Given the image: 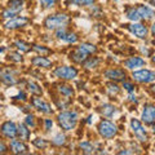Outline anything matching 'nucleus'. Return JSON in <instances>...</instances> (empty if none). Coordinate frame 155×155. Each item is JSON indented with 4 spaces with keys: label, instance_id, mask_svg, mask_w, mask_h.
Instances as JSON below:
<instances>
[{
    "label": "nucleus",
    "instance_id": "obj_1",
    "mask_svg": "<svg viewBox=\"0 0 155 155\" xmlns=\"http://www.w3.org/2000/svg\"><path fill=\"white\" fill-rule=\"evenodd\" d=\"M78 122V114L75 111H65L58 115V123L62 127V129L70 130L76 125Z\"/></svg>",
    "mask_w": 155,
    "mask_h": 155
},
{
    "label": "nucleus",
    "instance_id": "obj_2",
    "mask_svg": "<svg viewBox=\"0 0 155 155\" xmlns=\"http://www.w3.org/2000/svg\"><path fill=\"white\" fill-rule=\"evenodd\" d=\"M69 22V17L66 14H56V16H51L45 19L44 25L49 30H54V28H61L64 27L66 23Z\"/></svg>",
    "mask_w": 155,
    "mask_h": 155
},
{
    "label": "nucleus",
    "instance_id": "obj_3",
    "mask_svg": "<svg viewBox=\"0 0 155 155\" xmlns=\"http://www.w3.org/2000/svg\"><path fill=\"white\" fill-rule=\"evenodd\" d=\"M98 130H100V134L102 136L105 138H113L114 136L118 132V129H116V125L113 124L109 120H104V122H101L100 125H98Z\"/></svg>",
    "mask_w": 155,
    "mask_h": 155
},
{
    "label": "nucleus",
    "instance_id": "obj_4",
    "mask_svg": "<svg viewBox=\"0 0 155 155\" xmlns=\"http://www.w3.org/2000/svg\"><path fill=\"white\" fill-rule=\"evenodd\" d=\"M133 78L140 83H150V81L155 80V72L150 70H140L133 72Z\"/></svg>",
    "mask_w": 155,
    "mask_h": 155
},
{
    "label": "nucleus",
    "instance_id": "obj_5",
    "mask_svg": "<svg viewBox=\"0 0 155 155\" xmlns=\"http://www.w3.org/2000/svg\"><path fill=\"white\" fill-rule=\"evenodd\" d=\"M54 74L58 78H62V79H74V78L78 75V71L74 67H69V66H62L58 67V69L54 71Z\"/></svg>",
    "mask_w": 155,
    "mask_h": 155
},
{
    "label": "nucleus",
    "instance_id": "obj_6",
    "mask_svg": "<svg viewBox=\"0 0 155 155\" xmlns=\"http://www.w3.org/2000/svg\"><path fill=\"white\" fill-rule=\"evenodd\" d=\"M130 127H132L134 134L137 136V138L140 140V141H142V142H143V141H146V140H147L146 132H145L143 127H142L141 123H140L137 119H133L132 122H130Z\"/></svg>",
    "mask_w": 155,
    "mask_h": 155
},
{
    "label": "nucleus",
    "instance_id": "obj_7",
    "mask_svg": "<svg viewBox=\"0 0 155 155\" xmlns=\"http://www.w3.org/2000/svg\"><path fill=\"white\" fill-rule=\"evenodd\" d=\"M2 133L8 138H13L18 133V128L12 122H5L2 125Z\"/></svg>",
    "mask_w": 155,
    "mask_h": 155
},
{
    "label": "nucleus",
    "instance_id": "obj_8",
    "mask_svg": "<svg viewBox=\"0 0 155 155\" xmlns=\"http://www.w3.org/2000/svg\"><path fill=\"white\" fill-rule=\"evenodd\" d=\"M142 120L146 124H150L154 122L155 120V106L147 105L146 107H145L143 113H142Z\"/></svg>",
    "mask_w": 155,
    "mask_h": 155
},
{
    "label": "nucleus",
    "instance_id": "obj_9",
    "mask_svg": "<svg viewBox=\"0 0 155 155\" xmlns=\"http://www.w3.org/2000/svg\"><path fill=\"white\" fill-rule=\"evenodd\" d=\"M129 30L132 34H134V36L141 38V39L146 36V34H147V28L142 23H133V25L129 26Z\"/></svg>",
    "mask_w": 155,
    "mask_h": 155
},
{
    "label": "nucleus",
    "instance_id": "obj_10",
    "mask_svg": "<svg viewBox=\"0 0 155 155\" xmlns=\"http://www.w3.org/2000/svg\"><path fill=\"white\" fill-rule=\"evenodd\" d=\"M32 105L35 106L38 110H40V111H43V113H45V114H51L52 113L51 106L48 105L47 102H44L41 98H34L32 100Z\"/></svg>",
    "mask_w": 155,
    "mask_h": 155
},
{
    "label": "nucleus",
    "instance_id": "obj_11",
    "mask_svg": "<svg viewBox=\"0 0 155 155\" xmlns=\"http://www.w3.org/2000/svg\"><path fill=\"white\" fill-rule=\"evenodd\" d=\"M105 76L111 80H123L125 78V72L122 70H107L105 72Z\"/></svg>",
    "mask_w": 155,
    "mask_h": 155
},
{
    "label": "nucleus",
    "instance_id": "obj_12",
    "mask_svg": "<svg viewBox=\"0 0 155 155\" xmlns=\"http://www.w3.org/2000/svg\"><path fill=\"white\" fill-rule=\"evenodd\" d=\"M124 65L127 66L128 69H137V67H141L145 65V60H142V58H140V57H132L125 61Z\"/></svg>",
    "mask_w": 155,
    "mask_h": 155
},
{
    "label": "nucleus",
    "instance_id": "obj_13",
    "mask_svg": "<svg viewBox=\"0 0 155 155\" xmlns=\"http://www.w3.org/2000/svg\"><path fill=\"white\" fill-rule=\"evenodd\" d=\"M11 149L14 154H25L26 150H27V146L25 143L17 141V140H13L11 142Z\"/></svg>",
    "mask_w": 155,
    "mask_h": 155
},
{
    "label": "nucleus",
    "instance_id": "obj_14",
    "mask_svg": "<svg viewBox=\"0 0 155 155\" xmlns=\"http://www.w3.org/2000/svg\"><path fill=\"white\" fill-rule=\"evenodd\" d=\"M27 22H28L27 18H14V19H12V21L5 23V27L7 28H17V27L25 26Z\"/></svg>",
    "mask_w": 155,
    "mask_h": 155
},
{
    "label": "nucleus",
    "instance_id": "obj_15",
    "mask_svg": "<svg viewBox=\"0 0 155 155\" xmlns=\"http://www.w3.org/2000/svg\"><path fill=\"white\" fill-rule=\"evenodd\" d=\"M137 11L140 13V16H141V18H145V19H150V18H153L155 16V12L153 11V9H150L149 7H145V5L138 7Z\"/></svg>",
    "mask_w": 155,
    "mask_h": 155
},
{
    "label": "nucleus",
    "instance_id": "obj_16",
    "mask_svg": "<svg viewBox=\"0 0 155 155\" xmlns=\"http://www.w3.org/2000/svg\"><path fill=\"white\" fill-rule=\"evenodd\" d=\"M87 58V53H84L80 48H78L76 51L71 53V60H74L75 62H83Z\"/></svg>",
    "mask_w": 155,
    "mask_h": 155
},
{
    "label": "nucleus",
    "instance_id": "obj_17",
    "mask_svg": "<svg viewBox=\"0 0 155 155\" xmlns=\"http://www.w3.org/2000/svg\"><path fill=\"white\" fill-rule=\"evenodd\" d=\"M32 65L39 66V67H49L52 65V62L44 57H35L32 60Z\"/></svg>",
    "mask_w": 155,
    "mask_h": 155
},
{
    "label": "nucleus",
    "instance_id": "obj_18",
    "mask_svg": "<svg viewBox=\"0 0 155 155\" xmlns=\"http://www.w3.org/2000/svg\"><path fill=\"white\" fill-rule=\"evenodd\" d=\"M2 80H3V83L7 84V85H13V84L17 83V80L14 79V76L11 75L9 72H5V71L2 72Z\"/></svg>",
    "mask_w": 155,
    "mask_h": 155
},
{
    "label": "nucleus",
    "instance_id": "obj_19",
    "mask_svg": "<svg viewBox=\"0 0 155 155\" xmlns=\"http://www.w3.org/2000/svg\"><path fill=\"white\" fill-rule=\"evenodd\" d=\"M23 7V0H11L9 2V9H12L14 12L21 11Z\"/></svg>",
    "mask_w": 155,
    "mask_h": 155
},
{
    "label": "nucleus",
    "instance_id": "obj_20",
    "mask_svg": "<svg viewBox=\"0 0 155 155\" xmlns=\"http://www.w3.org/2000/svg\"><path fill=\"white\" fill-rule=\"evenodd\" d=\"M18 136L21 140H27L28 136H30V130H28L23 124H19L18 125Z\"/></svg>",
    "mask_w": 155,
    "mask_h": 155
},
{
    "label": "nucleus",
    "instance_id": "obj_21",
    "mask_svg": "<svg viewBox=\"0 0 155 155\" xmlns=\"http://www.w3.org/2000/svg\"><path fill=\"white\" fill-rule=\"evenodd\" d=\"M101 113H102L105 116H111V115L115 113V107H114L113 105L106 104V105H104L102 107H101Z\"/></svg>",
    "mask_w": 155,
    "mask_h": 155
},
{
    "label": "nucleus",
    "instance_id": "obj_22",
    "mask_svg": "<svg viewBox=\"0 0 155 155\" xmlns=\"http://www.w3.org/2000/svg\"><path fill=\"white\" fill-rule=\"evenodd\" d=\"M27 87H28V91H30L32 94H40L41 93V88L36 83H34V81H28Z\"/></svg>",
    "mask_w": 155,
    "mask_h": 155
},
{
    "label": "nucleus",
    "instance_id": "obj_23",
    "mask_svg": "<svg viewBox=\"0 0 155 155\" xmlns=\"http://www.w3.org/2000/svg\"><path fill=\"white\" fill-rule=\"evenodd\" d=\"M127 17L130 19V21H138L140 18H141V16H140V13L137 9H129V11L127 12Z\"/></svg>",
    "mask_w": 155,
    "mask_h": 155
},
{
    "label": "nucleus",
    "instance_id": "obj_24",
    "mask_svg": "<svg viewBox=\"0 0 155 155\" xmlns=\"http://www.w3.org/2000/svg\"><path fill=\"white\" fill-rule=\"evenodd\" d=\"M79 48L84 53H87V54H91V53H94L97 51V48L94 45H92V44H81Z\"/></svg>",
    "mask_w": 155,
    "mask_h": 155
},
{
    "label": "nucleus",
    "instance_id": "obj_25",
    "mask_svg": "<svg viewBox=\"0 0 155 155\" xmlns=\"http://www.w3.org/2000/svg\"><path fill=\"white\" fill-rule=\"evenodd\" d=\"M80 149H83V151L85 153V154H92L93 153V146H92V143H89V142H81L80 143Z\"/></svg>",
    "mask_w": 155,
    "mask_h": 155
},
{
    "label": "nucleus",
    "instance_id": "obj_26",
    "mask_svg": "<svg viewBox=\"0 0 155 155\" xmlns=\"http://www.w3.org/2000/svg\"><path fill=\"white\" fill-rule=\"evenodd\" d=\"M97 65H98V60L97 58H89L88 61L84 62V67H87V69H93Z\"/></svg>",
    "mask_w": 155,
    "mask_h": 155
},
{
    "label": "nucleus",
    "instance_id": "obj_27",
    "mask_svg": "<svg viewBox=\"0 0 155 155\" xmlns=\"http://www.w3.org/2000/svg\"><path fill=\"white\" fill-rule=\"evenodd\" d=\"M60 92L62 94H65V96H72V93H74L72 88L69 87V85H60Z\"/></svg>",
    "mask_w": 155,
    "mask_h": 155
},
{
    "label": "nucleus",
    "instance_id": "obj_28",
    "mask_svg": "<svg viewBox=\"0 0 155 155\" xmlns=\"http://www.w3.org/2000/svg\"><path fill=\"white\" fill-rule=\"evenodd\" d=\"M71 3L76 4V5H83V7H87V5H92L94 0H70Z\"/></svg>",
    "mask_w": 155,
    "mask_h": 155
},
{
    "label": "nucleus",
    "instance_id": "obj_29",
    "mask_svg": "<svg viewBox=\"0 0 155 155\" xmlns=\"http://www.w3.org/2000/svg\"><path fill=\"white\" fill-rule=\"evenodd\" d=\"M65 136L64 134H58L54 137V140H53V143L57 145V146H61V145H64L65 143Z\"/></svg>",
    "mask_w": 155,
    "mask_h": 155
},
{
    "label": "nucleus",
    "instance_id": "obj_30",
    "mask_svg": "<svg viewBox=\"0 0 155 155\" xmlns=\"http://www.w3.org/2000/svg\"><path fill=\"white\" fill-rule=\"evenodd\" d=\"M14 44H16V47H17L21 52H27L28 49H30V48H28V45L26 44V43H23V41H16Z\"/></svg>",
    "mask_w": 155,
    "mask_h": 155
},
{
    "label": "nucleus",
    "instance_id": "obj_31",
    "mask_svg": "<svg viewBox=\"0 0 155 155\" xmlns=\"http://www.w3.org/2000/svg\"><path fill=\"white\" fill-rule=\"evenodd\" d=\"M64 40L67 41V43H75L78 40V36L75 35V34H72V32H67V35L65 36Z\"/></svg>",
    "mask_w": 155,
    "mask_h": 155
},
{
    "label": "nucleus",
    "instance_id": "obj_32",
    "mask_svg": "<svg viewBox=\"0 0 155 155\" xmlns=\"http://www.w3.org/2000/svg\"><path fill=\"white\" fill-rule=\"evenodd\" d=\"M34 145H35L36 147H39V149H44L47 146V142L44 141V140L36 138V140H34Z\"/></svg>",
    "mask_w": 155,
    "mask_h": 155
},
{
    "label": "nucleus",
    "instance_id": "obj_33",
    "mask_svg": "<svg viewBox=\"0 0 155 155\" xmlns=\"http://www.w3.org/2000/svg\"><path fill=\"white\" fill-rule=\"evenodd\" d=\"M107 89H109V93L110 94H116L119 92V87L115 85V84H109L107 85Z\"/></svg>",
    "mask_w": 155,
    "mask_h": 155
},
{
    "label": "nucleus",
    "instance_id": "obj_34",
    "mask_svg": "<svg viewBox=\"0 0 155 155\" xmlns=\"http://www.w3.org/2000/svg\"><path fill=\"white\" fill-rule=\"evenodd\" d=\"M9 58L13 60L14 62H21L22 61V57H21V54H18V53H11V54H9Z\"/></svg>",
    "mask_w": 155,
    "mask_h": 155
},
{
    "label": "nucleus",
    "instance_id": "obj_35",
    "mask_svg": "<svg viewBox=\"0 0 155 155\" xmlns=\"http://www.w3.org/2000/svg\"><path fill=\"white\" fill-rule=\"evenodd\" d=\"M16 13H17V12L12 11V9H9V11H4V12H3V17H4V18H11V17L16 16Z\"/></svg>",
    "mask_w": 155,
    "mask_h": 155
},
{
    "label": "nucleus",
    "instance_id": "obj_36",
    "mask_svg": "<svg viewBox=\"0 0 155 155\" xmlns=\"http://www.w3.org/2000/svg\"><path fill=\"white\" fill-rule=\"evenodd\" d=\"M67 35V31L66 30H62V27L60 28V30H58L57 32H56V36L58 38V39H62V40H64L65 39V36Z\"/></svg>",
    "mask_w": 155,
    "mask_h": 155
},
{
    "label": "nucleus",
    "instance_id": "obj_37",
    "mask_svg": "<svg viewBox=\"0 0 155 155\" xmlns=\"http://www.w3.org/2000/svg\"><path fill=\"white\" fill-rule=\"evenodd\" d=\"M26 124L28 125V127H35V122H34V116L32 115H27L26 118Z\"/></svg>",
    "mask_w": 155,
    "mask_h": 155
},
{
    "label": "nucleus",
    "instance_id": "obj_38",
    "mask_svg": "<svg viewBox=\"0 0 155 155\" xmlns=\"http://www.w3.org/2000/svg\"><path fill=\"white\" fill-rule=\"evenodd\" d=\"M54 2L56 0H40V3L44 5L45 8H49V7H52L53 4H54Z\"/></svg>",
    "mask_w": 155,
    "mask_h": 155
},
{
    "label": "nucleus",
    "instance_id": "obj_39",
    "mask_svg": "<svg viewBox=\"0 0 155 155\" xmlns=\"http://www.w3.org/2000/svg\"><path fill=\"white\" fill-rule=\"evenodd\" d=\"M34 49L38 51V52H41V53H49V49H47V48H43L40 45H34Z\"/></svg>",
    "mask_w": 155,
    "mask_h": 155
},
{
    "label": "nucleus",
    "instance_id": "obj_40",
    "mask_svg": "<svg viewBox=\"0 0 155 155\" xmlns=\"http://www.w3.org/2000/svg\"><path fill=\"white\" fill-rule=\"evenodd\" d=\"M123 87L129 92V93H130V92H133V85H132V84H129V83H123Z\"/></svg>",
    "mask_w": 155,
    "mask_h": 155
},
{
    "label": "nucleus",
    "instance_id": "obj_41",
    "mask_svg": "<svg viewBox=\"0 0 155 155\" xmlns=\"http://www.w3.org/2000/svg\"><path fill=\"white\" fill-rule=\"evenodd\" d=\"M14 98H16V100H25L26 96H25V93H23V92H21V93H19L18 96H16Z\"/></svg>",
    "mask_w": 155,
    "mask_h": 155
},
{
    "label": "nucleus",
    "instance_id": "obj_42",
    "mask_svg": "<svg viewBox=\"0 0 155 155\" xmlns=\"http://www.w3.org/2000/svg\"><path fill=\"white\" fill-rule=\"evenodd\" d=\"M52 125H53L52 120H45V129H51Z\"/></svg>",
    "mask_w": 155,
    "mask_h": 155
},
{
    "label": "nucleus",
    "instance_id": "obj_43",
    "mask_svg": "<svg viewBox=\"0 0 155 155\" xmlns=\"http://www.w3.org/2000/svg\"><path fill=\"white\" fill-rule=\"evenodd\" d=\"M4 151H5V145H4V142H0V153Z\"/></svg>",
    "mask_w": 155,
    "mask_h": 155
},
{
    "label": "nucleus",
    "instance_id": "obj_44",
    "mask_svg": "<svg viewBox=\"0 0 155 155\" xmlns=\"http://www.w3.org/2000/svg\"><path fill=\"white\" fill-rule=\"evenodd\" d=\"M129 100H130V101H136V97L133 96L132 92H130V94H129Z\"/></svg>",
    "mask_w": 155,
    "mask_h": 155
},
{
    "label": "nucleus",
    "instance_id": "obj_45",
    "mask_svg": "<svg viewBox=\"0 0 155 155\" xmlns=\"http://www.w3.org/2000/svg\"><path fill=\"white\" fill-rule=\"evenodd\" d=\"M141 51H142L143 53H146V54H149V53H150V52H149V51L146 49V48H141Z\"/></svg>",
    "mask_w": 155,
    "mask_h": 155
},
{
    "label": "nucleus",
    "instance_id": "obj_46",
    "mask_svg": "<svg viewBox=\"0 0 155 155\" xmlns=\"http://www.w3.org/2000/svg\"><path fill=\"white\" fill-rule=\"evenodd\" d=\"M151 32H153V35H155V23L151 26Z\"/></svg>",
    "mask_w": 155,
    "mask_h": 155
},
{
    "label": "nucleus",
    "instance_id": "obj_47",
    "mask_svg": "<svg viewBox=\"0 0 155 155\" xmlns=\"http://www.w3.org/2000/svg\"><path fill=\"white\" fill-rule=\"evenodd\" d=\"M119 154H132L130 151H127V150H124V151H120Z\"/></svg>",
    "mask_w": 155,
    "mask_h": 155
},
{
    "label": "nucleus",
    "instance_id": "obj_48",
    "mask_svg": "<svg viewBox=\"0 0 155 155\" xmlns=\"http://www.w3.org/2000/svg\"><path fill=\"white\" fill-rule=\"evenodd\" d=\"M150 88H151V92H153V93L155 94V85H151V87H150Z\"/></svg>",
    "mask_w": 155,
    "mask_h": 155
},
{
    "label": "nucleus",
    "instance_id": "obj_49",
    "mask_svg": "<svg viewBox=\"0 0 155 155\" xmlns=\"http://www.w3.org/2000/svg\"><path fill=\"white\" fill-rule=\"evenodd\" d=\"M153 130H154V133H155V124L153 125Z\"/></svg>",
    "mask_w": 155,
    "mask_h": 155
},
{
    "label": "nucleus",
    "instance_id": "obj_50",
    "mask_svg": "<svg viewBox=\"0 0 155 155\" xmlns=\"http://www.w3.org/2000/svg\"><path fill=\"white\" fill-rule=\"evenodd\" d=\"M153 61H154V62H155V57H153Z\"/></svg>",
    "mask_w": 155,
    "mask_h": 155
}]
</instances>
